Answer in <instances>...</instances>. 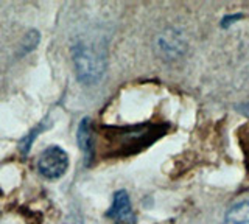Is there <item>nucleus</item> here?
Masks as SVG:
<instances>
[{"instance_id":"f03ea898","label":"nucleus","mask_w":249,"mask_h":224,"mask_svg":"<svg viewBox=\"0 0 249 224\" xmlns=\"http://www.w3.org/2000/svg\"><path fill=\"white\" fill-rule=\"evenodd\" d=\"M73 64L76 78L83 84H88V86L98 83L106 69V61L103 55L98 50L84 44H78L73 49Z\"/></svg>"},{"instance_id":"0eeeda50","label":"nucleus","mask_w":249,"mask_h":224,"mask_svg":"<svg viewBox=\"0 0 249 224\" xmlns=\"http://www.w3.org/2000/svg\"><path fill=\"white\" fill-rule=\"evenodd\" d=\"M37 44H39V33L35 32V30H31V32L25 36V41H23V45H22L23 53L35 50Z\"/></svg>"},{"instance_id":"6e6552de","label":"nucleus","mask_w":249,"mask_h":224,"mask_svg":"<svg viewBox=\"0 0 249 224\" xmlns=\"http://www.w3.org/2000/svg\"><path fill=\"white\" fill-rule=\"evenodd\" d=\"M0 196H2V190H0Z\"/></svg>"},{"instance_id":"39448f33","label":"nucleus","mask_w":249,"mask_h":224,"mask_svg":"<svg viewBox=\"0 0 249 224\" xmlns=\"http://www.w3.org/2000/svg\"><path fill=\"white\" fill-rule=\"evenodd\" d=\"M76 140L80 145L81 151L84 153L86 160H90L93 156V134H92V121L90 119H83L80 126H78Z\"/></svg>"},{"instance_id":"7ed1b4c3","label":"nucleus","mask_w":249,"mask_h":224,"mask_svg":"<svg viewBox=\"0 0 249 224\" xmlns=\"http://www.w3.org/2000/svg\"><path fill=\"white\" fill-rule=\"evenodd\" d=\"M69 156L59 146H49L37 160V168L47 179H58L67 172Z\"/></svg>"},{"instance_id":"f257e3e1","label":"nucleus","mask_w":249,"mask_h":224,"mask_svg":"<svg viewBox=\"0 0 249 224\" xmlns=\"http://www.w3.org/2000/svg\"><path fill=\"white\" fill-rule=\"evenodd\" d=\"M162 134V126L146 123L140 126L112 128V133L106 134V142L112 150V156H129L153 143Z\"/></svg>"},{"instance_id":"20e7f679","label":"nucleus","mask_w":249,"mask_h":224,"mask_svg":"<svg viewBox=\"0 0 249 224\" xmlns=\"http://www.w3.org/2000/svg\"><path fill=\"white\" fill-rule=\"evenodd\" d=\"M109 218H112L115 224H134L136 216L132 212V206L128 193L124 190H119L114 195V203L112 207L109 208V212L106 213Z\"/></svg>"},{"instance_id":"423d86ee","label":"nucleus","mask_w":249,"mask_h":224,"mask_svg":"<svg viewBox=\"0 0 249 224\" xmlns=\"http://www.w3.org/2000/svg\"><path fill=\"white\" fill-rule=\"evenodd\" d=\"M224 224H249V201L232 206L226 213Z\"/></svg>"}]
</instances>
